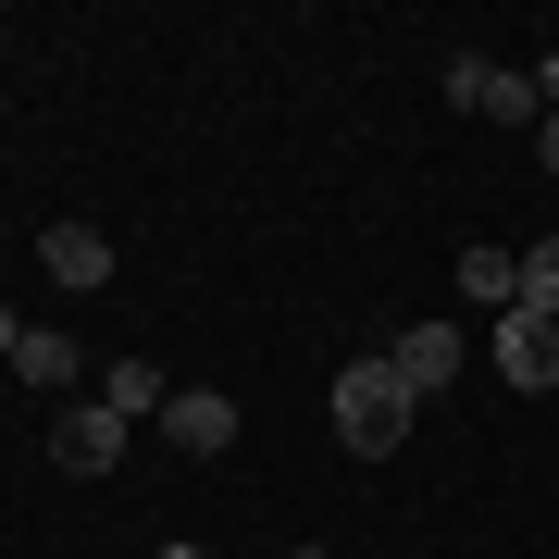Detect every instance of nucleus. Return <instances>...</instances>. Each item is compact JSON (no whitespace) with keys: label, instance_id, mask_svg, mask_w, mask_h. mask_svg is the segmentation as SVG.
<instances>
[{"label":"nucleus","instance_id":"obj_4","mask_svg":"<svg viewBox=\"0 0 559 559\" xmlns=\"http://www.w3.org/2000/svg\"><path fill=\"white\" fill-rule=\"evenodd\" d=\"M162 448L224 460V448H237V399H224V385H187V399H162Z\"/></svg>","mask_w":559,"mask_h":559},{"label":"nucleus","instance_id":"obj_11","mask_svg":"<svg viewBox=\"0 0 559 559\" xmlns=\"http://www.w3.org/2000/svg\"><path fill=\"white\" fill-rule=\"evenodd\" d=\"M522 311H547V323H559V237H547V249H522Z\"/></svg>","mask_w":559,"mask_h":559},{"label":"nucleus","instance_id":"obj_3","mask_svg":"<svg viewBox=\"0 0 559 559\" xmlns=\"http://www.w3.org/2000/svg\"><path fill=\"white\" fill-rule=\"evenodd\" d=\"M448 100H460V112H485V124H547L535 75H510V62H448Z\"/></svg>","mask_w":559,"mask_h":559},{"label":"nucleus","instance_id":"obj_8","mask_svg":"<svg viewBox=\"0 0 559 559\" xmlns=\"http://www.w3.org/2000/svg\"><path fill=\"white\" fill-rule=\"evenodd\" d=\"M13 373L38 385V399H62V385H75V336H38V323H25V348H13Z\"/></svg>","mask_w":559,"mask_h":559},{"label":"nucleus","instance_id":"obj_1","mask_svg":"<svg viewBox=\"0 0 559 559\" xmlns=\"http://www.w3.org/2000/svg\"><path fill=\"white\" fill-rule=\"evenodd\" d=\"M411 411H423V399L399 385V360H385V348H360L348 373H336V436H348L360 460H385V448H399V436H411Z\"/></svg>","mask_w":559,"mask_h":559},{"label":"nucleus","instance_id":"obj_7","mask_svg":"<svg viewBox=\"0 0 559 559\" xmlns=\"http://www.w3.org/2000/svg\"><path fill=\"white\" fill-rule=\"evenodd\" d=\"M38 261L75 286V299H87V286H112V237H100V224H50V237H38Z\"/></svg>","mask_w":559,"mask_h":559},{"label":"nucleus","instance_id":"obj_10","mask_svg":"<svg viewBox=\"0 0 559 559\" xmlns=\"http://www.w3.org/2000/svg\"><path fill=\"white\" fill-rule=\"evenodd\" d=\"M100 399H112L124 423H150V411H162V373H150V360H112V373H100Z\"/></svg>","mask_w":559,"mask_h":559},{"label":"nucleus","instance_id":"obj_5","mask_svg":"<svg viewBox=\"0 0 559 559\" xmlns=\"http://www.w3.org/2000/svg\"><path fill=\"white\" fill-rule=\"evenodd\" d=\"M124 436H138V423H124L112 399H75V411H62V473H112V460H124Z\"/></svg>","mask_w":559,"mask_h":559},{"label":"nucleus","instance_id":"obj_2","mask_svg":"<svg viewBox=\"0 0 559 559\" xmlns=\"http://www.w3.org/2000/svg\"><path fill=\"white\" fill-rule=\"evenodd\" d=\"M485 336H498V373L522 385V399H547V385H559V323H547V311H522V299H510Z\"/></svg>","mask_w":559,"mask_h":559},{"label":"nucleus","instance_id":"obj_13","mask_svg":"<svg viewBox=\"0 0 559 559\" xmlns=\"http://www.w3.org/2000/svg\"><path fill=\"white\" fill-rule=\"evenodd\" d=\"M535 162H547V175H559V112H547V124H535Z\"/></svg>","mask_w":559,"mask_h":559},{"label":"nucleus","instance_id":"obj_12","mask_svg":"<svg viewBox=\"0 0 559 559\" xmlns=\"http://www.w3.org/2000/svg\"><path fill=\"white\" fill-rule=\"evenodd\" d=\"M13 348H25V311H13V299H0V360H13Z\"/></svg>","mask_w":559,"mask_h":559},{"label":"nucleus","instance_id":"obj_9","mask_svg":"<svg viewBox=\"0 0 559 559\" xmlns=\"http://www.w3.org/2000/svg\"><path fill=\"white\" fill-rule=\"evenodd\" d=\"M460 286H473L485 311H510V299H522V261H510V249H460Z\"/></svg>","mask_w":559,"mask_h":559},{"label":"nucleus","instance_id":"obj_6","mask_svg":"<svg viewBox=\"0 0 559 559\" xmlns=\"http://www.w3.org/2000/svg\"><path fill=\"white\" fill-rule=\"evenodd\" d=\"M385 360H399L411 399H436V385L460 373V323H399V348H385Z\"/></svg>","mask_w":559,"mask_h":559},{"label":"nucleus","instance_id":"obj_14","mask_svg":"<svg viewBox=\"0 0 559 559\" xmlns=\"http://www.w3.org/2000/svg\"><path fill=\"white\" fill-rule=\"evenodd\" d=\"M286 559H323V547H286Z\"/></svg>","mask_w":559,"mask_h":559}]
</instances>
